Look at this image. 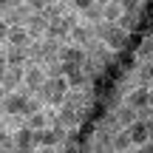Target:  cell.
I'll return each mask as SVG.
<instances>
[{"instance_id":"1","label":"cell","mask_w":153,"mask_h":153,"mask_svg":"<svg viewBox=\"0 0 153 153\" xmlns=\"http://www.w3.org/2000/svg\"><path fill=\"white\" fill-rule=\"evenodd\" d=\"M94 37L108 51H114V54L116 51H125V45H128V34L119 26H114V23H94Z\"/></svg>"},{"instance_id":"23","label":"cell","mask_w":153,"mask_h":153,"mask_svg":"<svg viewBox=\"0 0 153 153\" xmlns=\"http://www.w3.org/2000/svg\"><path fill=\"white\" fill-rule=\"evenodd\" d=\"M3 97H6V91H3V88H0V102H3Z\"/></svg>"},{"instance_id":"5","label":"cell","mask_w":153,"mask_h":153,"mask_svg":"<svg viewBox=\"0 0 153 153\" xmlns=\"http://www.w3.org/2000/svg\"><path fill=\"white\" fill-rule=\"evenodd\" d=\"M43 82H45L43 65H34V62H26V65H23V88H26L28 94H37L40 88H43Z\"/></svg>"},{"instance_id":"4","label":"cell","mask_w":153,"mask_h":153,"mask_svg":"<svg viewBox=\"0 0 153 153\" xmlns=\"http://www.w3.org/2000/svg\"><path fill=\"white\" fill-rule=\"evenodd\" d=\"M31 94L26 91V88H20V91H11L3 97V102H0V114L3 116H26V102Z\"/></svg>"},{"instance_id":"19","label":"cell","mask_w":153,"mask_h":153,"mask_svg":"<svg viewBox=\"0 0 153 153\" xmlns=\"http://www.w3.org/2000/svg\"><path fill=\"white\" fill-rule=\"evenodd\" d=\"M122 17L119 0H102V23H116Z\"/></svg>"},{"instance_id":"2","label":"cell","mask_w":153,"mask_h":153,"mask_svg":"<svg viewBox=\"0 0 153 153\" xmlns=\"http://www.w3.org/2000/svg\"><path fill=\"white\" fill-rule=\"evenodd\" d=\"M65 94H68V82L62 79V76H54V79H45L43 88H40L34 97L43 102V108H60Z\"/></svg>"},{"instance_id":"12","label":"cell","mask_w":153,"mask_h":153,"mask_svg":"<svg viewBox=\"0 0 153 153\" xmlns=\"http://www.w3.org/2000/svg\"><path fill=\"white\" fill-rule=\"evenodd\" d=\"M0 88H3L6 94L20 91V88H23V68H6L3 79H0Z\"/></svg>"},{"instance_id":"18","label":"cell","mask_w":153,"mask_h":153,"mask_svg":"<svg viewBox=\"0 0 153 153\" xmlns=\"http://www.w3.org/2000/svg\"><path fill=\"white\" fill-rule=\"evenodd\" d=\"M23 125H26L31 133H37V131H43V128H48V108H45V111H40V114L26 116V119H23Z\"/></svg>"},{"instance_id":"11","label":"cell","mask_w":153,"mask_h":153,"mask_svg":"<svg viewBox=\"0 0 153 153\" xmlns=\"http://www.w3.org/2000/svg\"><path fill=\"white\" fill-rule=\"evenodd\" d=\"M57 60H60V62H68V65L82 68V62H85V51L76 48V45H71V43H65V45H60V54H57Z\"/></svg>"},{"instance_id":"21","label":"cell","mask_w":153,"mask_h":153,"mask_svg":"<svg viewBox=\"0 0 153 153\" xmlns=\"http://www.w3.org/2000/svg\"><path fill=\"white\" fill-rule=\"evenodd\" d=\"M133 153H153V142H148V145H139V148H133Z\"/></svg>"},{"instance_id":"8","label":"cell","mask_w":153,"mask_h":153,"mask_svg":"<svg viewBox=\"0 0 153 153\" xmlns=\"http://www.w3.org/2000/svg\"><path fill=\"white\" fill-rule=\"evenodd\" d=\"M94 40H97L94 37V26H88V23H76L71 28V34H68V43L76 45V48H82V51H85Z\"/></svg>"},{"instance_id":"6","label":"cell","mask_w":153,"mask_h":153,"mask_svg":"<svg viewBox=\"0 0 153 153\" xmlns=\"http://www.w3.org/2000/svg\"><path fill=\"white\" fill-rule=\"evenodd\" d=\"M34 11H31V6L23 0V3H14L11 0V6H9V11L3 14V20L9 23V26H23L26 28V23H28V17H31Z\"/></svg>"},{"instance_id":"15","label":"cell","mask_w":153,"mask_h":153,"mask_svg":"<svg viewBox=\"0 0 153 153\" xmlns=\"http://www.w3.org/2000/svg\"><path fill=\"white\" fill-rule=\"evenodd\" d=\"M11 139H14V148H20V150H34V133L28 131L26 125L17 128V131L11 133Z\"/></svg>"},{"instance_id":"14","label":"cell","mask_w":153,"mask_h":153,"mask_svg":"<svg viewBox=\"0 0 153 153\" xmlns=\"http://www.w3.org/2000/svg\"><path fill=\"white\" fill-rule=\"evenodd\" d=\"M3 57H6V65L9 68H23L28 62V57H26L23 48H9V45H3Z\"/></svg>"},{"instance_id":"16","label":"cell","mask_w":153,"mask_h":153,"mask_svg":"<svg viewBox=\"0 0 153 153\" xmlns=\"http://www.w3.org/2000/svg\"><path fill=\"white\" fill-rule=\"evenodd\" d=\"M133 82L136 85H145L150 88V76H153V62H136V68H133Z\"/></svg>"},{"instance_id":"13","label":"cell","mask_w":153,"mask_h":153,"mask_svg":"<svg viewBox=\"0 0 153 153\" xmlns=\"http://www.w3.org/2000/svg\"><path fill=\"white\" fill-rule=\"evenodd\" d=\"M40 14H43L48 23H54V20H60V17L68 14V3H62V0H45V6H43Z\"/></svg>"},{"instance_id":"3","label":"cell","mask_w":153,"mask_h":153,"mask_svg":"<svg viewBox=\"0 0 153 153\" xmlns=\"http://www.w3.org/2000/svg\"><path fill=\"white\" fill-rule=\"evenodd\" d=\"M122 102H125L128 108L136 111L139 119L150 122V102H153V91H150V88H145V85H133L131 91L122 97Z\"/></svg>"},{"instance_id":"10","label":"cell","mask_w":153,"mask_h":153,"mask_svg":"<svg viewBox=\"0 0 153 153\" xmlns=\"http://www.w3.org/2000/svg\"><path fill=\"white\" fill-rule=\"evenodd\" d=\"M3 45H9V48H23L26 51L28 45H31V37H28V31L23 26H9V34H6V43Z\"/></svg>"},{"instance_id":"9","label":"cell","mask_w":153,"mask_h":153,"mask_svg":"<svg viewBox=\"0 0 153 153\" xmlns=\"http://www.w3.org/2000/svg\"><path fill=\"white\" fill-rule=\"evenodd\" d=\"M26 31H28V37H31V43H40V40H45V31H48V20H45L40 11H34V14L28 17V23H26Z\"/></svg>"},{"instance_id":"22","label":"cell","mask_w":153,"mask_h":153,"mask_svg":"<svg viewBox=\"0 0 153 153\" xmlns=\"http://www.w3.org/2000/svg\"><path fill=\"white\" fill-rule=\"evenodd\" d=\"M37 153H57V148H37Z\"/></svg>"},{"instance_id":"20","label":"cell","mask_w":153,"mask_h":153,"mask_svg":"<svg viewBox=\"0 0 153 153\" xmlns=\"http://www.w3.org/2000/svg\"><path fill=\"white\" fill-rule=\"evenodd\" d=\"M6 34H9V23H6V20H0V45L6 43Z\"/></svg>"},{"instance_id":"17","label":"cell","mask_w":153,"mask_h":153,"mask_svg":"<svg viewBox=\"0 0 153 153\" xmlns=\"http://www.w3.org/2000/svg\"><path fill=\"white\" fill-rule=\"evenodd\" d=\"M111 148H114V153H133V145H131L128 131H116L114 136H111Z\"/></svg>"},{"instance_id":"7","label":"cell","mask_w":153,"mask_h":153,"mask_svg":"<svg viewBox=\"0 0 153 153\" xmlns=\"http://www.w3.org/2000/svg\"><path fill=\"white\" fill-rule=\"evenodd\" d=\"M125 131H128V136H131V145H133V148L153 142V128H150V122H145V119H136L131 128H125Z\"/></svg>"}]
</instances>
